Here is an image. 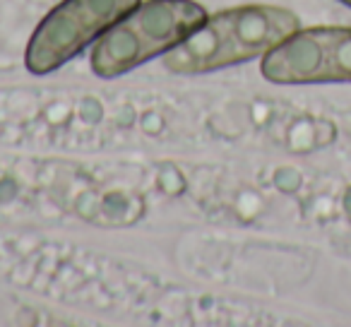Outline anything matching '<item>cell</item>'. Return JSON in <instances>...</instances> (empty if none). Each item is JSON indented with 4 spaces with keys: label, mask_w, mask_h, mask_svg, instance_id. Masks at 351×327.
<instances>
[{
    "label": "cell",
    "mask_w": 351,
    "mask_h": 327,
    "mask_svg": "<svg viewBox=\"0 0 351 327\" xmlns=\"http://www.w3.org/2000/svg\"><path fill=\"white\" fill-rule=\"evenodd\" d=\"M341 5H346V8H351V0H339Z\"/></svg>",
    "instance_id": "5b68a950"
},
{
    "label": "cell",
    "mask_w": 351,
    "mask_h": 327,
    "mask_svg": "<svg viewBox=\"0 0 351 327\" xmlns=\"http://www.w3.org/2000/svg\"><path fill=\"white\" fill-rule=\"evenodd\" d=\"M140 0H63L49 12L27 44L29 73L49 75L130 15Z\"/></svg>",
    "instance_id": "3957f363"
},
{
    "label": "cell",
    "mask_w": 351,
    "mask_h": 327,
    "mask_svg": "<svg viewBox=\"0 0 351 327\" xmlns=\"http://www.w3.org/2000/svg\"><path fill=\"white\" fill-rule=\"evenodd\" d=\"M298 32V17L274 5H243L205 20L164 65L178 75H202L265 56Z\"/></svg>",
    "instance_id": "6da1fadb"
},
{
    "label": "cell",
    "mask_w": 351,
    "mask_h": 327,
    "mask_svg": "<svg viewBox=\"0 0 351 327\" xmlns=\"http://www.w3.org/2000/svg\"><path fill=\"white\" fill-rule=\"evenodd\" d=\"M263 77L274 84L351 82V27L293 32L265 53Z\"/></svg>",
    "instance_id": "277c9868"
},
{
    "label": "cell",
    "mask_w": 351,
    "mask_h": 327,
    "mask_svg": "<svg viewBox=\"0 0 351 327\" xmlns=\"http://www.w3.org/2000/svg\"><path fill=\"white\" fill-rule=\"evenodd\" d=\"M205 20V8L195 0H149L99 39L92 70L104 80L121 77L156 56L171 53Z\"/></svg>",
    "instance_id": "7a4b0ae2"
}]
</instances>
